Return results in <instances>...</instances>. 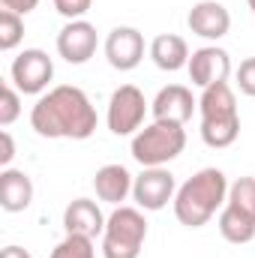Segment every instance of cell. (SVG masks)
Instances as JSON below:
<instances>
[{
    "mask_svg": "<svg viewBox=\"0 0 255 258\" xmlns=\"http://www.w3.org/2000/svg\"><path fill=\"white\" fill-rule=\"evenodd\" d=\"M21 114V96L15 90V84H3V93H0V126H12Z\"/></svg>",
    "mask_w": 255,
    "mask_h": 258,
    "instance_id": "cell-21",
    "label": "cell"
},
{
    "mask_svg": "<svg viewBox=\"0 0 255 258\" xmlns=\"http://www.w3.org/2000/svg\"><path fill=\"white\" fill-rule=\"evenodd\" d=\"M177 195V180L168 168H144L135 183H132V198L141 210H162L168 201Z\"/></svg>",
    "mask_w": 255,
    "mask_h": 258,
    "instance_id": "cell-9",
    "label": "cell"
},
{
    "mask_svg": "<svg viewBox=\"0 0 255 258\" xmlns=\"http://www.w3.org/2000/svg\"><path fill=\"white\" fill-rule=\"evenodd\" d=\"M108 216H102L99 204L93 198H75L63 210V228L66 234H81V237H99L105 231Z\"/></svg>",
    "mask_w": 255,
    "mask_h": 258,
    "instance_id": "cell-15",
    "label": "cell"
},
{
    "mask_svg": "<svg viewBox=\"0 0 255 258\" xmlns=\"http://www.w3.org/2000/svg\"><path fill=\"white\" fill-rule=\"evenodd\" d=\"M201 111V141L213 150H225L240 135V114H237V96L228 81L210 84L201 90L198 99Z\"/></svg>",
    "mask_w": 255,
    "mask_h": 258,
    "instance_id": "cell-3",
    "label": "cell"
},
{
    "mask_svg": "<svg viewBox=\"0 0 255 258\" xmlns=\"http://www.w3.org/2000/svg\"><path fill=\"white\" fill-rule=\"evenodd\" d=\"M219 234L237 246L255 240V177H237L228 186V201L219 210Z\"/></svg>",
    "mask_w": 255,
    "mask_h": 258,
    "instance_id": "cell-5",
    "label": "cell"
},
{
    "mask_svg": "<svg viewBox=\"0 0 255 258\" xmlns=\"http://www.w3.org/2000/svg\"><path fill=\"white\" fill-rule=\"evenodd\" d=\"M147 240V219L141 207H117L102 231V258H138Z\"/></svg>",
    "mask_w": 255,
    "mask_h": 258,
    "instance_id": "cell-6",
    "label": "cell"
},
{
    "mask_svg": "<svg viewBox=\"0 0 255 258\" xmlns=\"http://www.w3.org/2000/svg\"><path fill=\"white\" fill-rule=\"evenodd\" d=\"M96 108L87 99V93L75 84L51 87L36 99L30 108V126L42 138H72L84 141L96 132Z\"/></svg>",
    "mask_w": 255,
    "mask_h": 258,
    "instance_id": "cell-1",
    "label": "cell"
},
{
    "mask_svg": "<svg viewBox=\"0 0 255 258\" xmlns=\"http://www.w3.org/2000/svg\"><path fill=\"white\" fill-rule=\"evenodd\" d=\"M186 24H189V30L195 36L216 42V39H222L231 30V15H228V9L219 0H201V3H195L189 9Z\"/></svg>",
    "mask_w": 255,
    "mask_h": 258,
    "instance_id": "cell-14",
    "label": "cell"
},
{
    "mask_svg": "<svg viewBox=\"0 0 255 258\" xmlns=\"http://www.w3.org/2000/svg\"><path fill=\"white\" fill-rule=\"evenodd\" d=\"M0 6L6 12H15V15H30L39 6V0H0Z\"/></svg>",
    "mask_w": 255,
    "mask_h": 258,
    "instance_id": "cell-24",
    "label": "cell"
},
{
    "mask_svg": "<svg viewBox=\"0 0 255 258\" xmlns=\"http://www.w3.org/2000/svg\"><path fill=\"white\" fill-rule=\"evenodd\" d=\"M147 99L144 93L135 87V84H120L111 99H108V114H105V123L114 135H135L141 123H144V114H147Z\"/></svg>",
    "mask_w": 255,
    "mask_h": 258,
    "instance_id": "cell-8",
    "label": "cell"
},
{
    "mask_svg": "<svg viewBox=\"0 0 255 258\" xmlns=\"http://www.w3.org/2000/svg\"><path fill=\"white\" fill-rule=\"evenodd\" d=\"M51 258H96L93 240L81 234H66L63 240L51 249Z\"/></svg>",
    "mask_w": 255,
    "mask_h": 258,
    "instance_id": "cell-19",
    "label": "cell"
},
{
    "mask_svg": "<svg viewBox=\"0 0 255 258\" xmlns=\"http://www.w3.org/2000/svg\"><path fill=\"white\" fill-rule=\"evenodd\" d=\"M24 39V21L15 12H0V51H12L18 48V42Z\"/></svg>",
    "mask_w": 255,
    "mask_h": 258,
    "instance_id": "cell-20",
    "label": "cell"
},
{
    "mask_svg": "<svg viewBox=\"0 0 255 258\" xmlns=\"http://www.w3.org/2000/svg\"><path fill=\"white\" fill-rule=\"evenodd\" d=\"M90 6H93V0H54V9L69 18V21H78V18H84L87 12H90Z\"/></svg>",
    "mask_w": 255,
    "mask_h": 258,
    "instance_id": "cell-22",
    "label": "cell"
},
{
    "mask_svg": "<svg viewBox=\"0 0 255 258\" xmlns=\"http://www.w3.org/2000/svg\"><path fill=\"white\" fill-rule=\"evenodd\" d=\"M183 147H186V129L168 120H153L150 126L132 135V159L141 168H165L171 159L183 153Z\"/></svg>",
    "mask_w": 255,
    "mask_h": 258,
    "instance_id": "cell-4",
    "label": "cell"
},
{
    "mask_svg": "<svg viewBox=\"0 0 255 258\" xmlns=\"http://www.w3.org/2000/svg\"><path fill=\"white\" fill-rule=\"evenodd\" d=\"M0 144H3V150H0V165H3V168H9V162L15 159V144H12L9 129H0Z\"/></svg>",
    "mask_w": 255,
    "mask_h": 258,
    "instance_id": "cell-25",
    "label": "cell"
},
{
    "mask_svg": "<svg viewBox=\"0 0 255 258\" xmlns=\"http://www.w3.org/2000/svg\"><path fill=\"white\" fill-rule=\"evenodd\" d=\"M237 87H240V93L255 96V57H246L237 66Z\"/></svg>",
    "mask_w": 255,
    "mask_h": 258,
    "instance_id": "cell-23",
    "label": "cell"
},
{
    "mask_svg": "<svg viewBox=\"0 0 255 258\" xmlns=\"http://www.w3.org/2000/svg\"><path fill=\"white\" fill-rule=\"evenodd\" d=\"M96 45H99L96 27H93L90 21H84V18L69 21L63 30L57 33V54L72 66L87 63V60L96 54Z\"/></svg>",
    "mask_w": 255,
    "mask_h": 258,
    "instance_id": "cell-10",
    "label": "cell"
},
{
    "mask_svg": "<svg viewBox=\"0 0 255 258\" xmlns=\"http://www.w3.org/2000/svg\"><path fill=\"white\" fill-rule=\"evenodd\" d=\"M51 78H54V60L42 48H24L9 66V81L24 96H39L51 84Z\"/></svg>",
    "mask_w": 255,
    "mask_h": 258,
    "instance_id": "cell-7",
    "label": "cell"
},
{
    "mask_svg": "<svg viewBox=\"0 0 255 258\" xmlns=\"http://www.w3.org/2000/svg\"><path fill=\"white\" fill-rule=\"evenodd\" d=\"M33 201V180L30 174L18 168H3L0 171V207L6 213H21Z\"/></svg>",
    "mask_w": 255,
    "mask_h": 258,
    "instance_id": "cell-17",
    "label": "cell"
},
{
    "mask_svg": "<svg viewBox=\"0 0 255 258\" xmlns=\"http://www.w3.org/2000/svg\"><path fill=\"white\" fill-rule=\"evenodd\" d=\"M189 81L195 87H210V84H219V81H228L231 75V57L225 48L219 45H201L195 48L189 57Z\"/></svg>",
    "mask_w": 255,
    "mask_h": 258,
    "instance_id": "cell-11",
    "label": "cell"
},
{
    "mask_svg": "<svg viewBox=\"0 0 255 258\" xmlns=\"http://www.w3.org/2000/svg\"><path fill=\"white\" fill-rule=\"evenodd\" d=\"M105 60L120 69V72H129L144 60V36L138 27H129V24H120L114 27L108 36H105Z\"/></svg>",
    "mask_w": 255,
    "mask_h": 258,
    "instance_id": "cell-12",
    "label": "cell"
},
{
    "mask_svg": "<svg viewBox=\"0 0 255 258\" xmlns=\"http://www.w3.org/2000/svg\"><path fill=\"white\" fill-rule=\"evenodd\" d=\"M132 183H135V177L129 174L123 165H117V162L102 165L96 171V177H93L96 198L105 201V204H114V207H120L129 195H132Z\"/></svg>",
    "mask_w": 255,
    "mask_h": 258,
    "instance_id": "cell-16",
    "label": "cell"
},
{
    "mask_svg": "<svg viewBox=\"0 0 255 258\" xmlns=\"http://www.w3.org/2000/svg\"><path fill=\"white\" fill-rule=\"evenodd\" d=\"M246 3H249V9H252V12H255V0H246Z\"/></svg>",
    "mask_w": 255,
    "mask_h": 258,
    "instance_id": "cell-27",
    "label": "cell"
},
{
    "mask_svg": "<svg viewBox=\"0 0 255 258\" xmlns=\"http://www.w3.org/2000/svg\"><path fill=\"white\" fill-rule=\"evenodd\" d=\"M189 45L183 36L177 33H159L150 42V60L159 66L162 72H177L183 66H189Z\"/></svg>",
    "mask_w": 255,
    "mask_h": 258,
    "instance_id": "cell-18",
    "label": "cell"
},
{
    "mask_svg": "<svg viewBox=\"0 0 255 258\" xmlns=\"http://www.w3.org/2000/svg\"><path fill=\"white\" fill-rule=\"evenodd\" d=\"M225 201H228V177L219 168H201L183 186H177L171 204L180 225L201 228L216 216V210L225 207Z\"/></svg>",
    "mask_w": 255,
    "mask_h": 258,
    "instance_id": "cell-2",
    "label": "cell"
},
{
    "mask_svg": "<svg viewBox=\"0 0 255 258\" xmlns=\"http://www.w3.org/2000/svg\"><path fill=\"white\" fill-rule=\"evenodd\" d=\"M0 258H33V255H30L24 246H15V243H12V246H6V249H3V255H0Z\"/></svg>",
    "mask_w": 255,
    "mask_h": 258,
    "instance_id": "cell-26",
    "label": "cell"
},
{
    "mask_svg": "<svg viewBox=\"0 0 255 258\" xmlns=\"http://www.w3.org/2000/svg\"><path fill=\"white\" fill-rule=\"evenodd\" d=\"M198 108V99L192 96L189 87L183 84H168L156 93V99L150 102L153 120H168V123H180L186 126V120L192 117V111Z\"/></svg>",
    "mask_w": 255,
    "mask_h": 258,
    "instance_id": "cell-13",
    "label": "cell"
}]
</instances>
